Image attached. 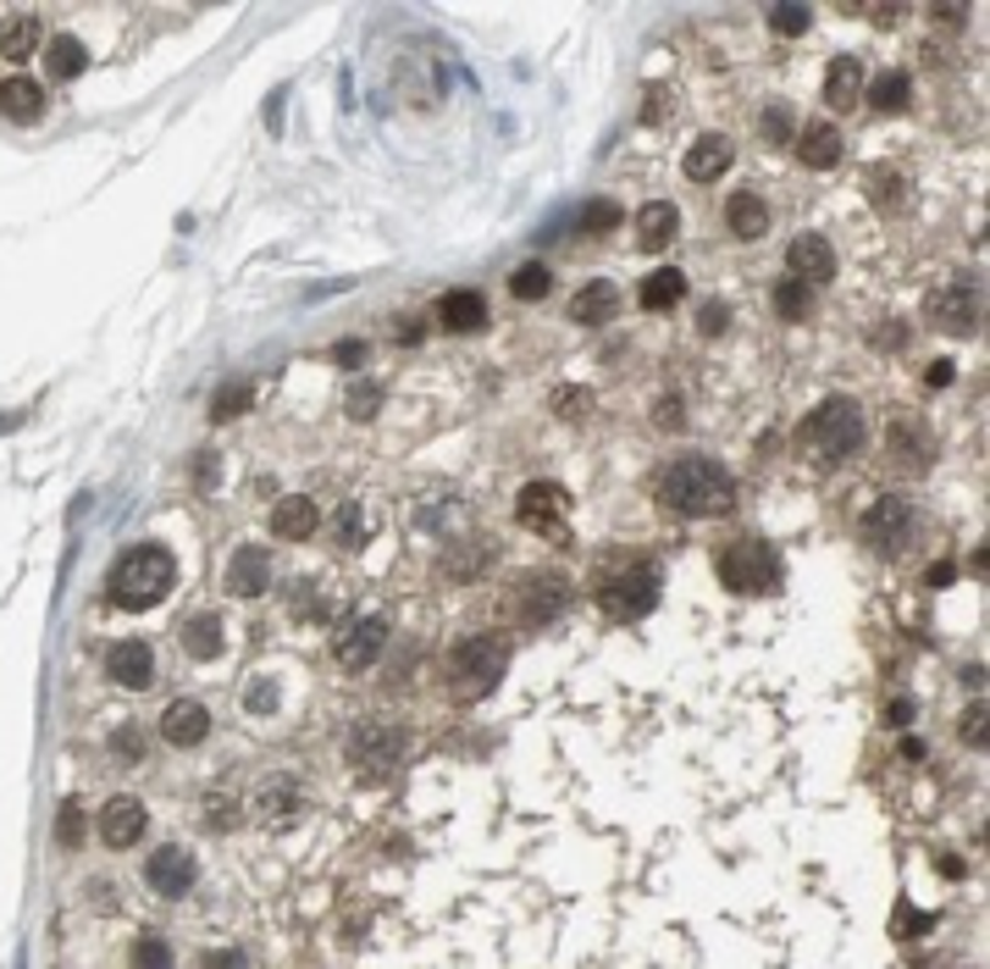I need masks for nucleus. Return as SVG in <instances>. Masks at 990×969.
Wrapping results in <instances>:
<instances>
[{"label": "nucleus", "mask_w": 990, "mask_h": 969, "mask_svg": "<svg viewBox=\"0 0 990 969\" xmlns=\"http://www.w3.org/2000/svg\"><path fill=\"white\" fill-rule=\"evenodd\" d=\"M549 283H554V278H549L543 260H526L520 272H509V294H515V300H543V294H549Z\"/></svg>", "instance_id": "36"}, {"label": "nucleus", "mask_w": 990, "mask_h": 969, "mask_svg": "<svg viewBox=\"0 0 990 969\" xmlns=\"http://www.w3.org/2000/svg\"><path fill=\"white\" fill-rule=\"evenodd\" d=\"M172 582H177L172 549H161V544H133V549H122L117 565L106 571V598H111L117 609H155V604L172 593Z\"/></svg>", "instance_id": "2"}, {"label": "nucleus", "mask_w": 990, "mask_h": 969, "mask_svg": "<svg viewBox=\"0 0 990 969\" xmlns=\"http://www.w3.org/2000/svg\"><path fill=\"white\" fill-rule=\"evenodd\" d=\"M786 278H797L802 289H820L836 278V249L825 233H797L786 244Z\"/></svg>", "instance_id": "10"}, {"label": "nucleus", "mask_w": 990, "mask_h": 969, "mask_svg": "<svg viewBox=\"0 0 990 969\" xmlns=\"http://www.w3.org/2000/svg\"><path fill=\"white\" fill-rule=\"evenodd\" d=\"M83 831H89L83 804H78V798H67V804H61V815H56V842H61V848H78V842H83Z\"/></svg>", "instance_id": "39"}, {"label": "nucleus", "mask_w": 990, "mask_h": 969, "mask_svg": "<svg viewBox=\"0 0 990 969\" xmlns=\"http://www.w3.org/2000/svg\"><path fill=\"white\" fill-rule=\"evenodd\" d=\"M908 721H914V703L896 698V703H891V726H908Z\"/></svg>", "instance_id": "55"}, {"label": "nucleus", "mask_w": 990, "mask_h": 969, "mask_svg": "<svg viewBox=\"0 0 990 969\" xmlns=\"http://www.w3.org/2000/svg\"><path fill=\"white\" fill-rule=\"evenodd\" d=\"M979 737H985V703H974V710L963 715V743H974V748H979Z\"/></svg>", "instance_id": "50"}, {"label": "nucleus", "mask_w": 990, "mask_h": 969, "mask_svg": "<svg viewBox=\"0 0 990 969\" xmlns=\"http://www.w3.org/2000/svg\"><path fill=\"white\" fill-rule=\"evenodd\" d=\"M930 383H935V388L952 383V361H935V366H930Z\"/></svg>", "instance_id": "57"}, {"label": "nucleus", "mask_w": 990, "mask_h": 969, "mask_svg": "<svg viewBox=\"0 0 990 969\" xmlns=\"http://www.w3.org/2000/svg\"><path fill=\"white\" fill-rule=\"evenodd\" d=\"M222 643H227L222 615H189V621H184V649H189V659H222Z\"/></svg>", "instance_id": "31"}, {"label": "nucleus", "mask_w": 990, "mask_h": 969, "mask_svg": "<svg viewBox=\"0 0 990 969\" xmlns=\"http://www.w3.org/2000/svg\"><path fill=\"white\" fill-rule=\"evenodd\" d=\"M205 815H211V820H216V826H233V820H238V809H233V798H222V792H216V798H211V809H205Z\"/></svg>", "instance_id": "51"}, {"label": "nucleus", "mask_w": 990, "mask_h": 969, "mask_svg": "<svg viewBox=\"0 0 990 969\" xmlns=\"http://www.w3.org/2000/svg\"><path fill=\"white\" fill-rule=\"evenodd\" d=\"M128 969H172V947L161 936H139L128 953Z\"/></svg>", "instance_id": "38"}, {"label": "nucleus", "mask_w": 990, "mask_h": 969, "mask_svg": "<svg viewBox=\"0 0 990 969\" xmlns=\"http://www.w3.org/2000/svg\"><path fill=\"white\" fill-rule=\"evenodd\" d=\"M791 128H797V106H786V101L764 106V139H769V144H786Z\"/></svg>", "instance_id": "40"}, {"label": "nucleus", "mask_w": 990, "mask_h": 969, "mask_svg": "<svg viewBox=\"0 0 990 969\" xmlns=\"http://www.w3.org/2000/svg\"><path fill=\"white\" fill-rule=\"evenodd\" d=\"M797 161L814 166V172H830L841 161V128L836 122H802L797 133Z\"/></svg>", "instance_id": "23"}, {"label": "nucleus", "mask_w": 990, "mask_h": 969, "mask_svg": "<svg viewBox=\"0 0 990 969\" xmlns=\"http://www.w3.org/2000/svg\"><path fill=\"white\" fill-rule=\"evenodd\" d=\"M399 759H404V732H393V726H360L349 737V764L372 781L399 770Z\"/></svg>", "instance_id": "9"}, {"label": "nucleus", "mask_w": 990, "mask_h": 969, "mask_svg": "<svg viewBox=\"0 0 990 969\" xmlns=\"http://www.w3.org/2000/svg\"><path fill=\"white\" fill-rule=\"evenodd\" d=\"M637 300H643V311H675L681 300H686V272L681 267H659V272H648L643 278V289H637Z\"/></svg>", "instance_id": "29"}, {"label": "nucleus", "mask_w": 990, "mask_h": 969, "mask_svg": "<svg viewBox=\"0 0 990 969\" xmlns=\"http://www.w3.org/2000/svg\"><path fill=\"white\" fill-rule=\"evenodd\" d=\"M614 311H620V283H609V278L581 283L570 300V322H581V327H603Z\"/></svg>", "instance_id": "26"}, {"label": "nucleus", "mask_w": 990, "mask_h": 969, "mask_svg": "<svg viewBox=\"0 0 990 969\" xmlns=\"http://www.w3.org/2000/svg\"><path fill=\"white\" fill-rule=\"evenodd\" d=\"M659 499H664V510H675L686 521H703V515H726L736 504V482L708 455H681V460H670L659 471Z\"/></svg>", "instance_id": "1"}, {"label": "nucleus", "mask_w": 990, "mask_h": 969, "mask_svg": "<svg viewBox=\"0 0 990 969\" xmlns=\"http://www.w3.org/2000/svg\"><path fill=\"white\" fill-rule=\"evenodd\" d=\"M697 327H703L708 338H719V332H726V327H731V311H726V305H708V311L697 316Z\"/></svg>", "instance_id": "49"}, {"label": "nucleus", "mask_w": 990, "mask_h": 969, "mask_svg": "<svg viewBox=\"0 0 990 969\" xmlns=\"http://www.w3.org/2000/svg\"><path fill=\"white\" fill-rule=\"evenodd\" d=\"M769 28L786 34V39L802 34V28H808V7H775V12H769Z\"/></svg>", "instance_id": "45"}, {"label": "nucleus", "mask_w": 990, "mask_h": 969, "mask_svg": "<svg viewBox=\"0 0 990 969\" xmlns=\"http://www.w3.org/2000/svg\"><path fill=\"white\" fill-rule=\"evenodd\" d=\"M161 737H166L172 748H200V743L211 737V715H205V703L177 698L172 710L161 715Z\"/></svg>", "instance_id": "18"}, {"label": "nucleus", "mask_w": 990, "mask_h": 969, "mask_svg": "<svg viewBox=\"0 0 990 969\" xmlns=\"http://www.w3.org/2000/svg\"><path fill=\"white\" fill-rule=\"evenodd\" d=\"M731 161H736V144H731V133H703L692 150H686V178L692 184H714V178H726L731 172Z\"/></svg>", "instance_id": "15"}, {"label": "nucleus", "mask_w": 990, "mask_h": 969, "mask_svg": "<svg viewBox=\"0 0 990 969\" xmlns=\"http://www.w3.org/2000/svg\"><path fill=\"white\" fill-rule=\"evenodd\" d=\"M382 649H388V621H382V615H366V621H354V627L338 638V659H343L349 670H366Z\"/></svg>", "instance_id": "16"}, {"label": "nucleus", "mask_w": 990, "mask_h": 969, "mask_svg": "<svg viewBox=\"0 0 990 969\" xmlns=\"http://www.w3.org/2000/svg\"><path fill=\"white\" fill-rule=\"evenodd\" d=\"M863 437H869V427H863L858 399L830 394L825 405H814V410L802 416V427H797V450L814 455L820 466H836V460H852V455L863 450Z\"/></svg>", "instance_id": "3"}, {"label": "nucleus", "mask_w": 990, "mask_h": 969, "mask_svg": "<svg viewBox=\"0 0 990 969\" xmlns=\"http://www.w3.org/2000/svg\"><path fill=\"white\" fill-rule=\"evenodd\" d=\"M332 361L338 366H360V361H366V338H338L332 343Z\"/></svg>", "instance_id": "47"}, {"label": "nucleus", "mask_w": 990, "mask_h": 969, "mask_svg": "<svg viewBox=\"0 0 990 969\" xmlns=\"http://www.w3.org/2000/svg\"><path fill=\"white\" fill-rule=\"evenodd\" d=\"M941 875H946V880H963V859L946 853V859H941Z\"/></svg>", "instance_id": "58"}, {"label": "nucleus", "mask_w": 990, "mask_h": 969, "mask_svg": "<svg viewBox=\"0 0 990 969\" xmlns=\"http://www.w3.org/2000/svg\"><path fill=\"white\" fill-rule=\"evenodd\" d=\"M255 405V388L249 383H227L216 399H211V421H233V416H244Z\"/></svg>", "instance_id": "37"}, {"label": "nucleus", "mask_w": 990, "mask_h": 969, "mask_svg": "<svg viewBox=\"0 0 990 969\" xmlns=\"http://www.w3.org/2000/svg\"><path fill=\"white\" fill-rule=\"evenodd\" d=\"M653 421L659 427H681V399H659L653 405Z\"/></svg>", "instance_id": "52"}, {"label": "nucleus", "mask_w": 990, "mask_h": 969, "mask_svg": "<svg viewBox=\"0 0 990 969\" xmlns=\"http://www.w3.org/2000/svg\"><path fill=\"white\" fill-rule=\"evenodd\" d=\"M144 880H150L155 898H184L195 887V859L184 848H155L144 864Z\"/></svg>", "instance_id": "13"}, {"label": "nucleus", "mask_w": 990, "mask_h": 969, "mask_svg": "<svg viewBox=\"0 0 990 969\" xmlns=\"http://www.w3.org/2000/svg\"><path fill=\"white\" fill-rule=\"evenodd\" d=\"M675 233H681V211H675L670 200H648V206L637 211V244H643L648 255L670 249V244H675Z\"/></svg>", "instance_id": "25"}, {"label": "nucleus", "mask_w": 990, "mask_h": 969, "mask_svg": "<svg viewBox=\"0 0 990 969\" xmlns=\"http://www.w3.org/2000/svg\"><path fill=\"white\" fill-rule=\"evenodd\" d=\"M316 526H321V510H316L310 493H283V499L272 504V533H278L283 544H305Z\"/></svg>", "instance_id": "20"}, {"label": "nucleus", "mask_w": 990, "mask_h": 969, "mask_svg": "<svg viewBox=\"0 0 990 969\" xmlns=\"http://www.w3.org/2000/svg\"><path fill=\"white\" fill-rule=\"evenodd\" d=\"M0 112L12 122H34L45 112V83L34 78H0Z\"/></svg>", "instance_id": "30"}, {"label": "nucleus", "mask_w": 990, "mask_h": 969, "mask_svg": "<svg viewBox=\"0 0 990 969\" xmlns=\"http://www.w3.org/2000/svg\"><path fill=\"white\" fill-rule=\"evenodd\" d=\"M863 17H874V23H880V28H891V23H896V17H903V7H869V12H863Z\"/></svg>", "instance_id": "54"}, {"label": "nucleus", "mask_w": 990, "mask_h": 969, "mask_svg": "<svg viewBox=\"0 0 990 969\" xmlns=\"http://www.w3.org/2000/svg\"><path fill=\"white\" fill-rule=\"evenodd\" d=\"M908 533H914V504H908V499H880V504L863 515V544H869L874 554H903Z\"/></svg>", "instance_id": "11"}, {"label": "nucleus", "mask_w": 990, "mask_h": 969, "mask_svg": "<svg viewBox=\"0 0 990 969\" xmlns=\"http://www.w3.org/2000/svg\"><path fill=\"white\" fill-rule=\"evenodd\" d=\"M144 826H150V815H144V804L139 798H111L106 809H101V842L106 848H133L139 837H144Z\"/></svg>", "instance_id": "19"}, {"label": "nucleus", "mask_w": 990, "mask_h": 969, "mask_svg": "<svg viewBox=\"0 0 990 969\" xmlns=\"http://www.w3.org/2000/svg\"><path fill=\"white\" fill-rule=\"evenodd\" d=\"M726 227H731L736 238H764V233H769V206H764V195H753V189L731 195V200H726Z\"/></svg>", "instance_id": "28"}, {"label": "nucleus", "mask_w": 990, "mask_h": 969, "mask_svg": "<svg viewBox=\"0 0 990 969\" xmlns=\"http://www.w3.org/2000/svg\"><path fill=\"white\" fill-rule=\"evenodd\" d=\"M195 482H200V488H216V482H222V460H216V450H200V455H195Z\"/></svg>", "instance_id": "46"}, {"label": "nucleus", "mask_w": 990, "mask_h": 969, "mask_svg": "<svg viewBox=\"0 0 990 969\" xmlns=\"http://www.w3.org/2000/svg\"><path fill=\"white\" fill-rule=\"evenodd\" d=\"M205 969H244V953L222 947V953H205Z\"/></svg>", "instance_id": "53"}, {"label": "nucleus", "mask_w": 990, "mask_h": 969, "mask_svg": "<svg viewBox=\"0 0 990 969\" xmlns=\"http://www.w3.org/2000/svg\"><path fill=\"white\" fill-rule=\"evenodd\" d=\"M719 582H726L731 593H775L780 587V554L769 544H753V538H736L719 549L714 560Z\"/></svg>", "instance_id": "5"}, {"label": "nucleus", "mask_w": 990, "mask_h": 969, "mask_svg": "<svg viewBox=\"0 0 990 969\" xmlns=\"http://www.w3.org/2000/svg\"><path fill=\"white\" fill-rule=\"evenodd\" d=\"M437 322H443V332H482L487 327V300L476 289H455V294L437 300Z\"/></svg>", "instance_id": "24"}, {"label": "nucleus", "mask_w": 990, "mask_h": 969, "mask_svg": "<svg viewBox=\"0 0 990 969\" xmlns=\"http://www.w3.org/2000/svg\"><path fill=\"white\" fill-rule=\"evenodd\" d=\"M343 544H360V510H343Z\"/></svg>", "instance_id": "56"}, {"label": "nucleus", "mask_w": 990, "mask_h": 969, "mask_svg": "<svg viewBox=\"0 0 990 969\" xmlns=\"http://www.w3.org/2000/svg\"><path fill=\"white\" fill-rule=\"evenodd\" d=\"M34 50H39V23H34L28 12H17V17H7V23H0V56L28 61Z\"/></svg>", "instance_id": "33"}, {"label": "nucleus", "mask_w": 990, "mask_h": 969, "mask_svg": "<svg viewBox=\"0 0 990 969\" xmlns=\"http://www.w3.org/2000/svg\"><path fill=\"white\" fill-rule=\"evenodd\" d=\"M858 95H863V67H858V56H836L830 72H825V106L830 112H852Z\"/></svg>", "instance_id": "27"}, {"label": "nucleus", "mask_w": 990, "mask_h": 969, "mask_svg": "<svg viewBox=\"0 0 990 969\" xmlns=\"http://www.w3.org/2000/svg\"><path fill=\"white\" fill-rule=\"evenodd\" d=\"M377 410H382V388H377V383H360V388L349 394V416H354V421H372Z\"/></svg>", "instance_id": "41"}, {"label": "nucleus", "mask_w": 990, "mask_h": 969, "mask_svg": "<svg viewBox=\"0 0 990 969\" xmlns=\"http://www.w3.org/2000/svg\"><path fill=\"white\" fill-rule=\"evenodd\" d=\"M266 582H272V554H266L260 544H244L227 565V593L233 598H260Z\"/></svg>", "instance_id": "22"}, {"label": "nucleus", "mask_w": 990, "mask_h": 969, "mask_svg": "<svg viewBox=\"0 0 990 969\" xmlns=\"http://www.w3.org/2000/svg\"><path fill=\"white\" fill-rule=\"evenodd\" d=\"M299 804H305V786L294 775H272V781H260V792H255V815L266 826H288L299 815Z\"/></svg>", "instance_id": "21"}, {"label": "nucleus", "mask_w": 990, "mask_h": 969, "mask_svg": "<svg viewBox=\"0 0 990 969\" xmlns=\"http://www.w3.org/2000/svg\"><path fill=\"white\" fill-rule=\"evenodd\" d=\"M908 101H914V90H908V72H880L874 83H869V106L885 117V112H908Z\"/></svg>", "instance_id": "34"}, {"label": "nucleus", "mask_w": 990, "mask_h": 969, "mask_svg": "<svg viewBox=\"0 0 990 969\" xmlns=\"http://www.w3.org/2000/svg\"><path fill=\"white\" fill-rule=\"evenodd\" d=\"M979 322H985V311H979V283L957 278V283H946V289L930 294V327H941V332H952V338H974Z\"/></svg>", "instance_id": "8"}, {"label": "nucleus", "mask_w": 990, "mask_h": 969, "mask_svg": "<svg viewBox=\"0 0 990 969\" xmlns=\"http://www.w3.org/2000/svg\"><path fill=\"white\" fill-rule=\"evenodd\" d=\"M111 754H117L122 764H128V759L139 764V759H144V732H139V726H117V732H111Z\"/></svg>", "instance_id": "42"}, {"label": "nucleus", "mask_w": 990, "mask_h": 969, "mask_svg": "<svg viewBox=\"0 0 990 969\" xmlns=\"http://www.w3.org/2000/svg\"><path fill=\"white\" fill-rule=\"evenodd\" d=\"M885 450H891V460L896 466H908V471H924L930 460H935V432L919 421V416H891V427H885Z\"/></svg>", "instance_id": "12"}, {"label": "nucleus", "mask_w": 990, "mask_h": 969, "mask_svg": "<svg viewBox=\"0 0 990 969\" xmlns=\"http://www.w3.org/2000/svg\"><path fill=\"white\" fill-rule=\"evenodd\" d=\"M565 604H570L565 576H531V582L520 587V621L543 627V621H554V615H565Z\"/></svg>", "instance_id": "17"}, {"label": "nucleus", "mask_w": 990, "mask_h": 969, "mask_svg": "<svg viewBox=\"0 0 990 969\" xmlns=\"http://www.w3.org/2000/svg\"><path fill=\"white\" fill-rule=\"evenodd\" d=\"M515 515L520 526H531L537 538L549 544H565V526H570V493L559 482H526L520 499H515Z\"/></svg>", "instance_id": "6"}, {"label": "nucleus", "mask_w": 990, "mask_h": 969, "mask_svg": "<svg viewBox=\"0 0 990 969\" xmlns=\"http://www.w3.org/2000/svg\"><path fill=\"white\" fill-rule=\"evenodd\" d=\"M509 665V643L504 638H465L455 643V654H448V692H455L460 703H476L498 687Z\"/></svg>", "instance_id": "4"}, {"label": "nucleus", "mask_w": 990, "mask_h": 969, "mask_svg": "<svg viewBox=\"0 0 990 969\" xmlns=\"http://www.w3.org/2000/svg\"><path fill=\"white\" fill-rule=\"evenodd\" d=\"M775 311H780V322H808V311H814V294H808L797 278H780V283H775Z\"/></svg>", "instance_id": "35"}, {"label": "nucleus", "mask_w": 990, "mask_h": 969, "mask_svg": "<svg viewBox=\"0 0 990 969\" xmlns=\"http://www.w3.org/2000/svg\"><path fill=\"white\" fill-rule=\"evenodd\" d=\"M614 222H620V206L614 200H592L587 217H581V233H609Z\"/></svg>", "instance_id": "44"}, {"label": "nucleus", "mask_w": 990, "mask_h": 969, "mask_svg": "<svg viewBox=\"0 0 990 969\" xmlns=\"http://www.w3.org/2000/svg\"><path fill=\"white\" fill-rule=\"evenodd\" d=\"M83 67H89V50H83V39H72V34H56V39L45 45V72H50V78H61V83H67V78H78Z\"/></svg>", "instance_id": "32"}, {"label": "nucleus", "mask_w": 990, "mask_h": 969, "mask_svg": "<svg viewBox=\"0 0 990 969\" xmlns=\"http://www.w3.org/2000/svg\"><path fill=\"white\" fill-rule=\"evenodd\" d=\"M249 710H255V715L278 710V687H272V681H255V687H249Z\"/></svg>", "instance_id": "48"}, {"label": "nucleus", "mask_w": 990, "mask_h": 969, "mask_svg": "<svg viewBox=\"0 0 990 969\" xmlns=\"http://www.w3.org/2000/svg\"><path fill=\"white\" fill-rule=\"evenodd\" d=\"M930 925H935V914H919V909H914L908 898L896 903V936H924Z\"/></svg>", "instance_id": "43"}, {"label": "nucleus", "mask_w": 990, "mask_h": 969, "mask_svg": "<svg viewBox=\"0 0 990 969\" xmlns=\"http://www.w3.org/2000/svg\"><path fill=\"white\" fill-rule=\"evenodd\" d=\"M598 604H603V615H614V621H643V615H653V604H659V576L648 565L620 571V576H609L598 587Z\"/></svg>", "instance_id": "7"}, {"label": "nucleus", "mask_w": 990, "mask_h": 969, "mask_svg": "<svg viewBox=\"0 0 990 969\" xmlns=\"http://www.w3.org/2000/svg\"><path fill=\"white\" fill-rule=\"evenodd\" d=\"M106 676H111L117 687H128V692H144V687L155 681V654H150V643H139V638L111 643V654H106Z\"/></svg>", "instance_id": "14"}]
</instances>
